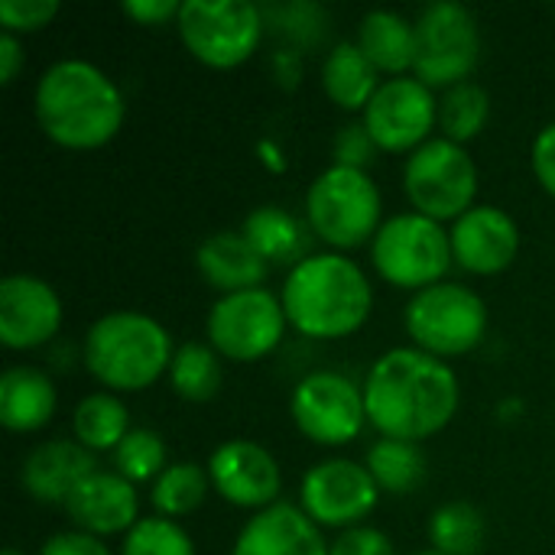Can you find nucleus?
<instances>
[{
  "instance_id": "1",
  "label": "nucleus",
  "mask_w": 555,
  "mask_h": 555,
  "mask_svg": "<svg viewBox=\"0 0 555 555\" xmlns=\"http://www.w3.org/2000/svg\"><path fill=\"white\" fill-rule=\"evenodd\" d=\"M462 403L455 371L413 345L384 351L364 377L367 423L403 442H423L442 433Z\"/></svg>"
},
{
  "instance_id": "2",
  "label": "nucleus",
  "mask_w": 555,
  "mask_h": 555,
  "mask_svg": "<svg viewBox=\"0 0 555 555\" xmlns=\"http://www.w3.org/2000/svg\"><path fill=\"white\" fill-rule=\"evenodd\" d=\"M33 111L39 130L62 150H101L107 146L127 117L117 81L88 59L52 62L33 91Z\"/></svg>"
},
{
  "instance_id": "3",
  "label": "nucleus",
  "mask_w": 555,
  "mask_h": 555,
  "mask_svg": "<svg viewBox=\"0 0 555 555\" xmlns=\"http://www.w3.org/2000/svg\"><path fill=\"white\" fill-rule=\"evenodd\" d=\"M286 322L306 338H348L371 319L374 286L361 263L338 250L309 254L299 260L280 289Z\"/></svg>"
},
{
  "instance_id": "4",
  "label": "nucleus",
  "mask_w": 555,
  "mask_h": 555,
  "mask_svg": "<svg viewBox=\"0 0 555 555\" xmlns=\"http://www.w3.org/2000/svg\"><path fill=\"white\" fill-rule=\"evenodd\" d=\"M172 338L166 325L140 309H114L91 322L81 341L88 374L111 393H140L153 387L172 364Z\"/></svg>"
},
{
  "instance_id": "5",
  "label": "nucleus",
  "mask_w": 555,
  "mask_h": 555,
  "mask_svg": "<svg viewBox=\"0 0 555 555\" xmlns=\"http://www.w3.org/2000/svg\"><path fill=\"white\" fill-rule=\"evenodd\" d=\"M384 198L367 169L328 166L315 176L306 192V221L309 231L345 254L361 244H371L384 224Z\"/></svg>"
},
{
  "instance_id": "6",
  "label": "nucleus",
  "mask_w": 555,
  "mask_h": 555,
  "mask_svg": "<svg viewBox=\"0 0 555 555\" xmlns=\"http://www.w3.org/2000/svg\"><path fill=\"white\" fill-rule=\"evenodd\" d=\"M488 302L472 286L449 280L413 293L403 309V325L413 348L442 361L475 351L488 335Z\"/></svg>"
},
{
  "instance_id": "7",
  "label": "nucleus",
  "mask_w": 555,
  "mask_h": 555,
  "mask_svg": "<svg viewBox=\"0 0 555 555\" xmlns=\"http://www.w3.org/2000/svg\"><path fill=\"white\" fill-rule=\"evenodd\" d=\"M371 260L384 283L420 293L442 283L455 257L452 237L439 221L420 211H400L380 224L377 237L371 241Z\"/></svg>"
},
{
  "instance_id": "8",
  "label": "nucleus",
  "mask_w": 555,
  "mask_h": 555,
  "mask_svg": "<svg viewBox=\"0 0 555 555\" xmlns=\"http://www.w3.org/2000/svg\"><path fill=\"white\" fill-rule=\"evenodd\" d=\"M403 192L413 211L433 221H459L475 208L478 198V166L472 153L449 140L433 137L420 150L406 156L403 166Z\"/></svg>"
},
{
  "instance_id": "9",
  "label": "nucleus",
  "mask_w": 555,
  "mask_h": 555,
  "mask_svg": "<svg viewBox=\"0 0 555 555\" xmlns=\"http://www.w3.org/2000/svg\"><path fill=\"white\" fill-rule=\"evenodd\" d=\"M481 62V33L478 20L465 3L436 0L426 3L416 16V62L413 75L436 88H455L472 81V72Z\"/></svg>"
},
{
  "instance_id": "10",
  "label": "nucleus",
  "mask_w": 555,
  "mask_h": 555,
  "mask_svg": "<svg viewBox=\"0 0 555 555\" xmlns=\"http://www.w3.org/2000/svg\"><path fill=\"white\" fill-rule=\"evenodd\" d=\"M176 33L202 65L237 68L263 39V13L250 0H185Z\"/></svg>"
},
{
  "instance_id": "11",
  "label": "nucleus",
  "mask_w": 555,
  "mask_h": 555,
  "mask_svg": "<svg viewBox=\"0 0 555 555\" xmlns=\"http://www.w3.org/2000/svg\"><path fill=\"white\" fill-rule=\"evenodd\" d=\"M286 328L289 322L283 299L263 286L218 296L205 319L208 345L221 358L237 364H250L273 354L286 338Z\"/></svg>"
},
{
  "instance_id": "12",
  "label": "nucleus",
  "mask_w": 555,
  "mask_h": 555,
  "mask_svg": "<svg viewBox=\"0 0 555 555\" xmlns=\"http://www.w3.org/2000/svg\"><path fill=\"white\" fill-rule=\"evenodd\" d=\"M289 416L309 442L325 449L348 446L367 423L364 387L338 371H312L293 387Z\"/></svg>"
},
{
  "instance_id": "13",
  "label": "nucleus",
  "mask_w": 555,
  "mask_h": 555,
  "mask_svg": "<svg viewBox=\"0 0 555 555\" xmlns=\"http://www.w3.org/2000/svg\"><path fill=\"white\" fill-rule=\"evenodd\" d=\"M380 488L371 478L367 465L354 459H325L302 475L299 507L306 517L328 530H354L374 514Z\"/></svg>"
},
{
  "instance_id": "14",
  "label": "nucleus",
  "mask_w": 555,
  "mask_h": 555,
  "mask_svg": "<svg viewBox=\"0 0 555 555\" xmlns=\"http://www.w3.org/2000/svg\"><path fill=\"white\" fill-rule=\"evenodd\" d=\"M364 127L384 153H413L439 127V98L416 75L384 78L364 111Z\"/></svg>"
},
{
  "instance_id": "15",
  "label": "nucleus",
  "mask_w": 555,
  "mask_h": 555,
  "mask_svg": "<svg viewBox=\"0 0 555 555\" xmlns=\"http://www.w3.org/2000/svg\"><path fill=\"white\" fill-rule=\"evenodd\" d=\"M211 491L241 507V511H267L280 504L283 472L280 462L254 439H228L208 459Z\"/></svg>"
},
{
  "instance_id": "16",
  "label": "nucleus",
  "mask_w": 555,
  "mask_h": 555,
  "mask_svg": "<svg viewBox=\"0 0 555 555\" xmlns=\"http://www.w3.org/2000/svg\"><path fill=\"white\" fill-rule=\"evenodd\" d=\"M62 299L52 283L33 273H10L0 280V341L10 351H33L49 345L62 328Z\"/></svg>"
},
{
  "instance_id": "17",
  "label": "nucleus",
  "mask_w": 555,
  "mask_h": 555,
  "mask_svg": "<svg viewBox=\"0 0 555 555\" xmlns=\"http://www.w3.org/2000/svg\"><path fill=\"white\" fill-rule=\"evenodd\" d=\"M452 257L475 276H498L514 267L520 254V224L498 205H475L452 221Z\"/></svg>"
},
{
  "instance_id": "18",
  "label": "nucleus",
  "mask_w": 555,
  "mask_h": 555,
  "mask_svg": "<svg viewBox=\"0 0 555 555\" xmlns=\"http://www.w3.org/2000/svg\"><path fill=\"white\" fill-rule=\"evenodd\" d=\"M75 530L91 533L98 540L104 537H127L140 524V498L133 481H127L117 472H94L88 475L72 498L62 507Z\"/></svg>"
},
{
  "instance_id": "19",
  "label": "nucleus",
  "mask_w": 555,
  "mask_h": 555,
  "mask_svg": "<svg viewBox=\"0 0 555 555\" xmlns=\"http://www.w3.org/2000/svg\"><path fill=\"white\" fill-rule=\"evenodd\" d=\"M231 555H328V543L299 504L280 501L241 527Z\"/></svg>"
},
{
  "instance_id": "20",
  "label": "nucleus",
  "mask_w": 555,
  "mask_h": 555,
  "mask_svg": "<svg viewBox=\"0 0 555 555\" xmlns=\"http://www.w3.org/2000/svg\"><path fill=\"white\" fill-rule=\"evenodd\" d=\"M94 472L98 459L78 439H52L26 455L20 468V485L33 501L65 507L72 491Z\"/></svg>"
},
{
  "instance_id": "21",
  "label": "nucleus",
  "mask_w": 555,
  "mask_h": 555,
  "mask_svg": "<svg viewBox=\"0 0 555 555\" xmlns=\"http://www.w3.org/2000/svg\"><path fill=\"white\" fill-rule=\"evenodd\" d=\"M195 267L202 280L221 296L257 289L270 273V263L254 250V244L241 231H218L205 237L195 250Z\"/></svg>"
},
{
  "instance_id": "22",
  "label": "nucleus",
  "mask_w": 555,
  "mask_h": 555,
  "mask_svg": "<svg viewBox=\"0 0 555 555\" xmlns=\"http://www.w3.org/2000/svg\"><path fill=\"white\" fill-rule=\"evenodd\" d=\"M59 406L55 384L46 371L10 364L0 377V423L10 433H39Z\"/></svg>"
},
{
  "instance_id": "23",
  "label": "nucleus",
  "mask_w": 555,
  "mask_h": 555,
  "mask_svg": "<svg viewBox=\"0 0 555 555\" xmlns=\"http://www.w3.org/2000/svg\"><path fill=\"white\" fill-rule=\"evenodd\" d=\"M361 52L371 59V65L380 75L403 78L413 72L416 62V20L397 13V10H371L358 23V39Z\"/></svg>"
},
{
  "instance_id": "24",
  "label": "nucleus",
  "mask_w": 555,
  "mask_h": 555,
  "mask_svg": "<svg viewBox=\"0 0 555 555\" xmlns=\"http://www.w3.org/2000/svg\"><path fill=\"white\" fill-rule=\"evenodd\" d=\"M322 88L328 101L341 111H367L380 88V72L361 52L358 42H338L322 62Z\"/></svg>"
},
{
  "instance_id": "25",
  "label": "nucleus",
  "mask_w": 555,
  "mask_h": 555,
  "mask_svg": "<svg viewBox=\"0 0 555 555\" xmlns=\"http://www.w3.org/2000/svg\"><path fill=\"white\" fill-rule=\"evenodd\" d=\"M241 234L254 244V250L270 263H289V270L309 257V231L302 228V221L280 208V205H260L254 208L244 224Z\"/></svg>"
},
{
  "instance_id": "26",
  "label": "nucleus",
  "mask_w": 555,
  "mask_h": 555,
  "mask_svg": "<svg viewBox=\"0 0 555 555\" xmlns=\"http://www.w3.org/2000/svg\"><path fill=\"white\" fill-rule=\"evenodd\" d=\"M130 410L111 390L88 393L72 413V433L88 452H114L130 433Z\"/></svg>"
},
{
  "instance_id": "27",
  "label": "nucleus",
  "mask_w": 555,
  "mask_h": 555,
  "mask_svg": "<svg viewBox=\"0 0 555 555\" xmlns=\"http://www.w3.org/2000/svg\"><path fill=\"white\" fill-rule=\"evenodd\" d=\"M371 478L377 481L380 494H410L413 488H420L426 481V452L420 449V442H403V439H387L380 436L364 459Z\"/></svg>"
},
{
  "instance_id": "28",
  "label": "nucleus",
  "mask_w": 555,
  "mask_h": 555,
  "mask_svg": "<svg viewBox=\"0 0 555 555\" xmlns=\"http://www.w3.org/2000/svg\"><path fill=\"white\" fill-rule=\"evenodd\" d=\"M221 384H224L221 354L211 345L185 341L182 348H176L169 364V387L176 390V397L189 403H208L218 397Z\"/></svg>"
},
{
  "instance_id": "29",
  "label": "nucleus",
  "mask_w": 555,
  "mask_h": 555,
  "mask_svg": "<svg viewBox=\"0 0 555 555\" xmlns=\"http://www.w3.org/2000/svg\"><path fill=\"white\" fill-rule=\"evenodd\" d=\"M208 491H211V478H208L205 465H198V462H172L150 485V504L156 507L159 517L179 520V517H189L192 511H198L205 504Z\"/></svg>"
},
{
  "instance_id": "30",
  "label": "nucleus",
  "mask_w": 555,
  "mask_h": 555,
  "mask_svg": "<svg viewBox=\"0 0 555 555\" xmlns=\"http://www.w3.org/2000/svg\"><path fill=\"white\" fill-rule=\"evenodd\" d=\"M488 537L485 514L468 501H452L433 511L429 543L442 555H478Z\"/></svg>"
},
{
  "instance_id": "31",
  "label": "nucleus",
  "mask_w": 555,
  "mask_h": 555,
  "mask_svg": "<svg viewBox=\"0 0 555 555\" xmlns=\"http://www.w3.org/2000/svg\"><path fill=\"white\" fill-rule=\"evenodd\" d=\"M491 120V94L478 81H462L449 88L439 101V130L455 143L475 140Z\"/></svg>"
},
{
  "instance_id": "32",
  "label": "nucleus",
  "mask_w": 555,
  "mask_h": 555,
  "mask_svg": "<svg viewBox=\"0 0 555 555\" xmlns=\"http://www.w3.org/2000/svg\"><path fill=\"white\" fill-rule=\"evenodd\" d=\"M111 455H114V472L133 485H140V481L153 485L166 472V442L159 433L143 429V426H133L127 433V439Z\"/></svg>"
},
{
  "instance_id": "33",
  "label": "nucleus",
  "mask_w": 555,
  "mask_h": 555,
  "mask_svg": "<svg viewBox=\"0 0 555 555\" xmlns=\"http://www.w3.org/2000/svg\"><path fill=\"white\" fill-rule=\"evenodd\" d=\"M120 555H195V543L182 524L153 514L140 517V524L124 537Z\"/></svg>"
},
{
  "instance_id": "34",
  "label": "nucleus",
  "mask_w": 555,
  "mask_h": 555,
  "mask_svg": "<svg viewBox=\"0 0 555 555\" xmlns=\"http://www.w3.org/2000/svg\"><path fill=\"white\" fill-rule=\"evenodd\" d=\"M276 26L286 39H293L299 49L319 46L328 26V16L319 3H286L276 10Z\"/></svg>"
},
{
  "instance_id": "35",
  "label": "nucleus",
  "mask_w": 555,
  "mask_h": 555,
  "mask_svg": "<svg viewBox=\"0 0 555 555\" xmlns=\"http://www.w3.org/2000/svg\"><path fill=\"white\" fill-rule=\"evenodd\" d=\"M59 16V0H0V26L3 33L23 36L39 33Z\"/></svg>"
},
{
  "instance_id": "36",
  "label": "nucleus",
  "mask_w": 555,
  "mask_h": 555,
  "mask_svg": "<svg viewBox=\"0 0 555 555\" xmlns=\"http://www.w3.org/2000/svg\"><path fill=\"white\" fill-rule=\"evenodd\" d=\"M374 153H377V143H374V137L367 133L364 120L345 124V127L335 133V143H332V159H335V166L367 169V166L374 163Z\"/></svg>"
},
{
  "instance_id": "37",
  "label": "nucleus",
  "mask_w": 555,
  "mask_h": 555,
  "mask_svg": "<svg viewBox=\"0 0 555 555\" xmlns=\"http://www.w3.org/2000/svg\"><path fill=\"white\" fill-rule=\"evenodd\" d=\"M328 555H397V546L377 527H354L328 543Z\"/></svg>"
},
{
  "instance_id": "38",
  "label": "nucleus",
  "mask_w": 555,
  "mask_h": 555,
  "mask_svg": "<svg viewBox=\"0 0 555 555\" xmlns=\"http://www.w3.org/2000/svg\"><path fill=\"white\" fill-rule=\"evenodd\" d=\"M530 166H533L537 182L555 198V120L537 133L533 150H530Z\"/></svg>"
},
{
  "instance_id": "39",
  "label": "nucleus",
  "mask_w": 555,
  "mask_h": 555,
  "mask_svg": "<svg viewBox=\"0 0 555 555\" xmlns=\"http://www.w3.org/2000/svg\"><path fill=\"white\" fill-rule=\"evenodd\" d=\"M39 555H111V550L104 546V540L81 533V530H65V533H52Z\"/></svg>"
},
{
  "instance_id": "40",
  "label": "nucleus",
  "mask_w": 555,
  "mask_h": 555,
  "mask_svg": "<svg viewBox=\"0 0 555 555\" xmlns=\"http://www.w3.org/2000/svg\"><path fill=\"white\" fill-rule=\"evenodd\" d=\"M124 16H130L140 26H163V23H176L182 3L179 0H124L120 3Z\"/></svg>"
},
{
  "instance_id": "41",
  "label": "nucleus",
  "mask_w": 555,
  "mask_h": 555,
  "mask_svg": "<svg viewBox=\"0 0 555 555\" xmlns=\"http://www.w3.org/2000/svg\"><path fill=\"white\" fill-rule=\"evenodd\" d=\"M23 62H26V52H23L20 36L0 29V85H13L20 68H23Z\"/></svg>"
},
{
  "instance_id": "42",
  "label": "nucleus",
  "mask_w": 555,
  "mask_h": 555,
  "mask_svg": "<svg viewBox=\"0 0 555 555\" xmlns=\"http://www.w3.org/2000/svg\"><path fill=\"white\" fill-rule=\"evenodd\" d=\"M273 68H276V78L283 81V85H296V78H299V49H280L276 55H273Z\"/></svg>"
},
{
  "instance_id": "43",
  "label": "nucleus",
  "mask_w": 555,
  "mask_h": 555,
  "mask_svg": "<svg viewBox=\"0 0 555 555\" xmlns=\"http://www.w3.org/2000/svg\"><path fill=\"white\" fill-rule=\"evenodd\" d=\"M257 156H260V163H263L270 172H283V169H286V156H283V150H280L273 140H260V143H257Z\"/></svg>"
},
{
  "instance_id": "44",
  "label": "nucleus",
  "mask_w": 555,
  "mask_h": 555,
  "mask_svg": "<svg viewBox=\"0 0 555 555\" xmlns=\"http://www.w3.org/2000/svg\"><path fill=\"white\" fill-rule=\"evenodd\" d=\"M0 555H26V553H23V550H16V546H7Z\"/></svg>"
},
{
  "instance_id": "45",
  "label": "nucleus",
  "mask_w": 555,
  "mask_h": 555,
  "mask_svg": "<svg viewBox=\"0 0 555 555\" xmlns=\"http://www.w3.org/2000/svg\"><path fill=\"white\" fill-rule=\"evenodd\" d=\"M416 555H442V553H436V550H423V553H416Z\"/></svg>"
}]
</instances>
